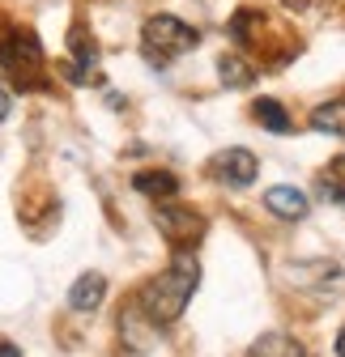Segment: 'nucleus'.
<instances>
[{"label": "nucleus", "mask_w": 345, "mask_h": 357, "mask_svg": "<svg viewBox=\"0 0 345 357\" xmlns=\"http://www.w3.org/2000/svg\"><path fill=\"white\" fill-rule=\"evenodd\" d=\"M196 285H200V264L188 251H179L175 259L166 264V273L145 281V289L137 294V310L145 315V324L166 328V324H175L184 315V306L192 302Z\"/></svg>", "instance_id": "f257e3e1"}, {"label": "nucleus", "mask_w": 345, "mask_h": 357, "mask_svg": "<svg viewBox=\"0 0 345 357\" xmlns=\"http://www.w3.org/2000/svg\"><path fill=\"white\" fill-rule=\"evenodd\" d=\"M337 357H345V328L337 332Z\"/></svg>", "instance_id": "2eb2a0df"}, {"label": "nucleus", "mask_w": 345, "mask_h": 357, "mask_svg": "<svg viewBox=\"0 0 345 357\" xmlns=\"http://www.w3.org/2000/svg\"><path fill=\"white\" fill-rule=\"evenodd\" d=\"M256 357H307V353L298 349L294 340H286V336H269V340L256 344Z\"/></svg>", "instance_id": "f8f14e48"}, {"label": "nucleus", "mask_w": 345, "mask_h": 357, "mask_svg": "<svg viewBox=\"0 0 345 357\" xmlns=\"http://www.w3.org/2000/svg\"><path fill=\"white\" fill-rule=\"evenodd\" d=\"M154 221H158V230H162L170 243H175V247H188V238H196V234L205 230V221H200L196 213H188V208H175V204H158Z\"/></svg>", "instance_id": "39448f33"}, {"label": "nucleus", "mask_w": 345, "mask_h": 357, "mask_svg": "<svg viewBox=\"0 0 345 357\" xmlns=\"http://www.w3.org/2000/svg\"><path fill=\"white\" fill-rule=\"evenodd\" d=\"M9 111H13V98H9V89H5V85H0V123H5V119H9Z\"/></svg>", "instance_id": "ddd939ff"}, {"label": "nucleus", "mask_w": 345, "mask_h": 357, "mask_svg": "<svg viewBox=\"0 0 345 357\" xmlns=\"http://www.w3.org/2000/svg\"><path fill=\"white\" fill-rule=\"evenodd\" d=\"M251 115H256V123L269 128V132H290V128H294V119L286 115V107H281L277 98H260V102L251 107Z\"/></svg>", "instance_id": "9d476101"}, {"label": "nucleus", "mask_w": 345, "mask_h": 357, "mask_svg": "<svg viewBox=\"0 0 345 357\" xmlns=\"http://www.w3.org/2000/svg\"><path fill=\"white\" fill-rule=\"evenodd\" d=\"M311 128L316 132H328V137L345 141V102H324L311 111Z\"/></svg>", "instance_id": "1a4fd4ad"}, {"label": "nucleus", "mask_w": 345, "mask_h": 357, "mask_svg": "<svg viewBox=\"0 0 345 357\" xmlns=\"http://www.w3.org/2000/svg\"><path fill=\"white\" fill-rule=\"evenodd\" d=\"M0 357H22V353H17V344H9V340H0Z\"/></svg>", "instance_id": "4468645a"}, {"label": "nucleus", "mask_w": 345, "mask_h": 357, "mask_svg": "<svg viewBox=\"0 0 345 357\" xmlns=\"http://www.w3.org/2000/svg\"><path fill=\"white\" fill-rule=\"evenodd\" d=\"M209 170H213V178H218V183H226V188H251L256 174H260V162H256V153H247V149H226V153L213 158Z\"/></svg>", "instance_id": "20e7f679"}, {"label": "nucleus", "mask_w": 345, "mask_h": 357, "mask_svg": "<svg viewBox=\"0 0 345 357\" xmlns=\"http://www.w3.org/2000/svg\"><path fill=\"white\" fill-rule=\"evenodd\" d=\"M265 208L273 217H281V221H303L311 204H307V196L298 192V188H269L265 192Z\"/></svg>", "instance_id": "423d86ee"}, {"label": "nucleus", "mask_w": 345, "mask_h": 357, "mask_svg": "<svg viewBox=\"0 0 345 357\" xmlns=\"http://www.w3.org/2000/svg\"><path fill=\"white\" fill-rule=\"evenodd\" d=\"M103 298H107V277H98V273L77 277V285L68 289V306H73V310H81V315L98 310V302H103Z\"/></svg>", "instance_id": "0eeeda50"}, {"label": "nucleus", "mask_w": 345, "mask_h": 357, "mask_svg": "<svg viewBox=\"0 0 345 357\" xmlns=\"http://www.w3.org/2000/svg\"><path fill=\"white\" fill-rule=\"evenodd\" d=\"M196 47V30L179 17H170V13H154L145 26H141V52L149 64H170V60H179Z\"/></svg>", "instance_id": "f03ea898"}, {"label": "nucleus", "mask_w": 345, "mask_h": 357, "mask_svg": "<svg viewBox=\"0 0 345 357\" xmlns=\"http://www.w3.org/2000/svg\"><path fill=\"white\" fill-rule=\"evenodd\" d=\"M133 183H137V192H141V196H154V200H170V196H179V178L170 174V170H141Z\"/></svg>", "instance_id": "6e6552de"}, {"label": "nucleus", "mask_w": 345, "mask_h": 357, "mask_svg": "<svg viewBox=\"0 0 345 357\" xmlns=\"http://www.w3.org/2000/svg\"><path fill=\"white\" fill-rule=\"evenodd\" d=\"M332 174H337V178H341V183H345V158H341V162L332 166Z\"/></svg>", "instance_id": "dca6fc26"}, {"label": "nucleus", "mask_w": 345, "mask_h": 357, "mask_svg": "<svg viewBox=\"0 0 345 357\" xmlns=\"http://www.w3.org/2000/svg\"><path fill=\"white\" fill-rule=\"evenodd\" d=\"M218 73H222V85H230V89H243V85H251V64H247L243 56H222Z\"/></svg>", "instance_id": "9b49d317"}, {"label": "nucleus", "mask_w": 345, "mask_h": 357, "mask_svg": "<svg viewBox=\"0 0 345 357\" xmlns=\"http://www.w3.org/2000/svg\"><path fill=\"white\" fill-rule=\"evenodd\" d=\"M0 68H9L17 81L43 73V47L30 30H13L9 38H0Z\"/></svg>", "instance_id": "7ed1b4c3"}]
</instances>
